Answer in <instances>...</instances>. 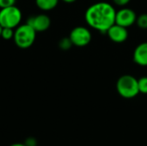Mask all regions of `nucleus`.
Here are the masks:
<instances>
[{
	"label": "nucleus",
	"mask_w": 147,
	"mask_h": 146,
	"mask_svg": "<svg viewBox=\"0 0 147 146\" xmlns=\"http://www.w3.org/2000/svg\"><path fill=\"white\" fill-rule=\"evenodd\" d=\"M2 29H3V27L0 25V38H1V34H2Z\"/></svg>",
	"instance_id": "obj_20"
},
{
	"label": "nucleus",
	"mask_w": 147,
	"mask_h": 146,
	"mask_svg": "<svg viewBox=\"0 0 147 146\" xmlns=\"http://www.w3.org/2000/svg\"><path fill=\"white\" fill-rule=\"evenodd\" d=\"M134 60L140 66H147V42L140 44L134 52Z\"/></svg>",
	"instance_id": "obj_9"
},
{
	"label": "nucleus",
	"mask_w": 147,
	"mask_h": 146,
	"mask_svg": "<svg viewBox=\"0 0 147 146\" xmlns=\"http://www.w3.org/2000/svg\"><path fill=\"white\" fill-rule=\"evenodd\" d=\"M136 13L129 8H123L117 11L115 15V23L125 28H128L136 23Z\"/></svg>",
	"instance_id": "obj_6"
},
{
	"label": "nucleus",
	"mask_w": 147,
	"mask_h": 146,
	"mask_svg": "<svg viewBox=\"0 0 147 146\" xmlns=\"http://www.w3.org/2000/svg\"><path fill=\"white\" fill-rule=\"evenodd\" d=\"M22 13L16 5L0 9V25L3 28H17L22 22Z\"/></svg>",
	"instance_id": "obj_4"
},
{
	"label": "nucleus",
	"mask_w": 147,
	"mask_h": 146,
	"mask_svg": "<svg viewBox=\"0 0 147 146\" xmlns=\"http://www.w3.org/2000/svg\"><path fill=\"white\" fill-rule=\"evenodd\" d=\"M69 38L71 39L73 46L82 47L87 46L90 42L92 36L90 31L87 28L78 26L71 31Z\"/></svg>",
	"instance_id": "obj_5"
},
{
	"label": "nucleus",
	"mask_w": 147,
	"mask_h": 146,
	"mask_svg": "<svg viewBox=\"0 0 147 146\" xmlns=\"http://www.w3.org/2000/svg\"><path fill=\"white\" fill-rule=\"evenodd\" d=\"M136 23L141 29H147V13H143L140 16H137Z\"/></svg>",
	"instance_id": "obj_13"
},
{
	"label": "nucleus",
	"mask_w": 147,
	"mask_h": 146,
	"mask_svg": "<svg viewBox=\"0 0 147 146\" xmlns=\"http://www.w3.org/2000/svg\"><path fill=\"white\" fill-rule=\"evenodd\" d=\"M14 32H15V29L14 28H3L2 34H1V38H3L5 40H9L13 39V37H14Z\"/></svg>",
	"instance_id": "obj_12"
},
{
	"label": "nucleus",
	"mask_w": 147,
	"mask_h": 146,
	"mask_svg": "<svg viewBox=\"0 0 147 146\" xmlns=\"http://www.w3.org/2000/svg\"><path fill=\"white\" fill-rule=\"evenodd\" d=\"M59 0H35L36 6L43 11H50L56 8Z\"/></svg>",
	"instance_id": "obj_10"
},
{
	"label": "nucleus",
	"mask_w": 147,
	"mask_h": 146,
	"mask_svg": "<svg viewBox=\"0 0 147 146\" xmlns=\"http://www.w3.org/2000/svg\"><path fill=\"white\" fill-rule=\"evenodd\" d=\"M106 33L108 34L109 38L115 43H122L126 41L128 37V31L127 28L116 23L111 26Z\"/></svg>",
	"instance_id": "obj_8"
},
{
	"label": "nucleus",
	"mask_w": 147,
	"mask_h": 146,
	"mask_svg": "<svg viewBox=\"0 0 147 146\" xmlns=\"http://www.w3.org/2000/svg\"><path fill=\"white\" fill-rule=\"evenodd\" d=\"M24 145L26 146H37V140L33 137H29L25 139Z\"/></svg>",
	"instance_id": "obj_16"
},
{
	"label": "nucleus",
	"mask_w": 147,
	"mask_h": 146,
	"mask_svg": "<svg viewBox=\"0 0 147 146\" xmlns=\"http://www.w3.org/2000/svg\"><path fill=\"white\" fill-rule=\"evenodd\" d=\"M73 46L71 39L69 37H65V38H62L59 42V47L63 50V51H68L71 49V47Z\"/></svg>",
	"instance_id": "obj_11"
},
{
	"label": "nucleus",
	"mask_w": 147,
	"mask_h": 146,
	"mask_svg": "<svg viewBox=\"0 0 147 146\" xmlns=\"http://www.w3.org/2000/svg\"><path fill=\"white\" fill-rule=\"evenodd\" d=\"M16 0H0V9L15 5Z\"/></svg>",
	"instance_id": "obj_15"
},
{
	"label": "nucleus",
	"mask_w": 147,
	"mask_h": 146,
	"mask_svg": "<svg viewBox=\"0 0 147 146\" xmlns=\"http://www.w3.org/2000/svg\"><path fill=\"white\" fill-rule=\"evenodd\" d=\"M9 146H26V145H24V143H23V144H22V143H15V144L10 145Z\"/></svg>",
	"instance_id": "obj_18"
},
{
	"label": "nucleus",
	"mask_w": 147,
	"mask_h": 146,
	"mask_svg": "<svg viewBox=\"0 0 147 146\" xmlns=\"http://www.w3.org/2000/svg\"><path fill=\"white\" fill-rule=\"evenodd\" d=\"M62 1L65 2V3H74L77 0H62Z\"/></svg>",
	"instance_id": "obj_19"
},
{
	"label": "nucleus",
	"mask_w": 147,
	"mask_h": 146,
	"mask_svg": "<svg viewBox=\"0 0 147 146\" xmlns=\"http://www.w3.org/2000/svg\"><path fill=\"white\" fill-rule=\"evenodd\" d=\"M114 1V3L116 4V5H118V6H125V5H127V3H129V2L131 1V0H113Z\"/></svg>",
	"instance_id": "obj_17"
},
{
	"label": "nucleus",
	"mask_w": 147,
	"mask_h": 146,
	"mask_svg": "<svg viewBox=\"0 0 147 146\" xmlns=\"http://www.w3.org/2000/svg\"><path fill=\"white\" fill-rule=\"evenodd\" d=\"M138 84H139V90L140 93L142 94H147V77H142L140 79L138 80Z\"/></svg>",
	"instance_id": "obj_14"
},
{
	"label": "nucleus",
	"mask_w": 147,
	"mask_h": 146,
	"mask_svg": "<svg viewBox=\"0 0 147 146\" xmlns=\"http://www.w3.org/2000/svg\"><path fill=\"white\" fill-rule=\"evenodd\" d=\"M116 11L109 3L99 2L90 5L85 11V21L87 24L102 33H106L108 29L115 23Z\"/></svg>",
	"instance_id": "obj_1"
},
{
	"label": "nucleus",
	"mask_w": 147,
	"mask_h": 146,
	"mask_svg": "<svg viewBox=\"0 0 147 146\" xmlns=\"http://www.w3.org/2000/svg\"><path fill=\"white\" fill-rule=\"evenodd\" d=\"M36 31L28 23L20 24L15 28L14 42L21 49H27L30 47L35 41Z\"/></svg>",
	"instance_id": "obj_2"
},
{
	"label": "nucleus",
	"mask_w": 147,
	"mask_h": 146,
	"mask_svg": "<svg viewBox=\"0 0 147 146\" xmlns=\"http://www.w3.org/2000/svg\"><path fill=\"white\" fill-rule=\"evenodd\" d=\"M26 23L30 25L36 32H44L49 28L51 19L46 14H39L28 17Z\"/></svg>",
	"instance_id": "obj_7"
},
{
	"label": "nucleus",
	"mask_w": 147,
	"mask_h": 146,
	"mask_svg": "<svg viewBox=\"0 0 147 146\" xmlns=\"http://www.w3.org/2000/svg\"><path fill=\"white\" fill-rule=\"evenodd\" d=\"M116 90L118 94L125 99H132L140 93L138 79L132 75L121 76L116 83Z\"/></svg>",
	"instance_id": "obj_3"
}]
</instances>
